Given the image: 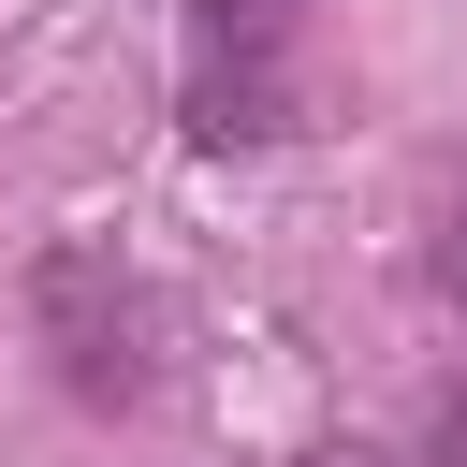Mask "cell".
<instances>
[{
	"instance_id": "3957f363",
	"label": "cell",
	"mask_w": 467,
	"mask_h": 467,
	"mask_svg": "<svg viewBox=\"0 0 467 467\" xmlns=\"http://www.w3.org/2000/svg\"><path fill=\"white\" fill-rule=\"evenodd\" d=\"M438 277H452V292H467V161H452V175H438Z\"/></svg>"
},
{
	"instance_id": "277c9868",
	"label": "cell",
	"mask_w": 467,
	"mask_h": 467,
	"mask_svg": "<svg viewBox=\"0 0 467 467\" xmlns=\"http://www.w3.org/2000/svg\"><path fill=\"white\" fill-rule=\"evenodd\" d=\"M423 467H467V394H438V423H423Z\"/></svg>"
},
{
	"instance_id": "5b68a950",
	"label": "cell",
	"mask_w": 467,
	"mask_h": 467,
	"mask_svg": "<svg viewBox=\"0 0 467 467\" xmlns=\"http://www.w3.org/2000/svg\"><path fill=\"white\" fill-rule=\"evenodd\" d=\"M321 467H379V452H321Z\"/></svg>"
},
{
	"instance_id": "6da1fadb",
	"label": "cell",
	"mask_w": 467,
	"mask_h": 467,
	"mask_svg": "<svg viewBox=\"0 0 467 467\" xmlns=\"http://www.w3.org/2000/svg\"><path fill=\"white\" fill-rule=\"evenodd\" d=\"M29 321H44V350H58V379L88 394V409H146V292H131V263L117 248H58L44 277H29Z\"/></svg>"
},
{
	"instance_id": "7a4b0ae2",
	"label": "cell",
	"mask_w": 467,
	"mask_h": 467,
	"mask_svg": "<svg viewBox=\"0 0 467 467\" xmlns=\"http://www.w3.org/2000/svg\"><path fill=\"white\" fill-rule=\"evenodd\" d=\"M292 29H306V0H204L190 15V44H204V73H190V131L204 146H263V131H292Z\"/></svg>"
}]
</instances>
